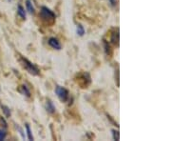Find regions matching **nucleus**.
<instances>
[{
  "mask_svg": "<svg viewBox=\"0 0 171 141\" xmlns=\"http://www.w3.org/2000/svg\"><path fill=\"white\" fill-rule=\"evenodd\" d=\"M19 62L22 65V67L26 70H28V72L30 73L31 75H38L40 74V70L37 68L36 65H34L33 63H32L28 59L23 57V56H21V55L19 56Z\"/></svg>",
  "mask_w": 171,
  "mask_h": 141,
  "instance_id": "nucleus-1",
  "label": "nucleus"
},
{
  "mask_svg": "<svg viewBox=\"0 0 171 141\" xmlns=\"http://www.w3.org/2000/svg\"><path fill=\"white\" fill-rule=\"evenodd\" d=\"M40 17L43 21H45L48 24H53L55 21V15L52 11H50L48 7L43 6L41 7V11L39 13Z\"/></svg>",
  "mask_w": 171,
  "mask_h": 141,
  "instance_id": "nucleus-2",
  "label": "nucleus"
},
{
  "mask_svg": "<svg viewBox=\"0 0 171 141\" xmlns=\"http://www.w3.org/2000/svg\"><path fill=\"white\" fill-rule=\"evenodd\" d=\"M55 93L57 94V96L59 97V99L63 102H66L68 99V91L61 86H57L55 88Z\"/></svg>",
  "mask_w": 171,
  "mask_h": 141,
  "instance_id": "nucleus-3",
  "label": "nucleus"
},
{
  "mask_svg": "<svg viewBox=\"0 0 171 141\" xmlns=\"http://www.w3.org/2000/svg\"><path fill=\"white\" fill-rule=\"evenodd\" d=\"M78 83L82 88H87L90 83V76L88 73H84L78 76Z\"/></svg>",
  "mask_w": 171,
  "mask_h": 141,
  "instance_id": "nucleus-4",
  "label": "nucleus"
},
{
  "mask_svg": "<svg viewBox=\"0 0 171 141\" xmlns=\"http://www.w3.org/2000/svg\"><path fill=\"white\" fill-rule=\"evenodd\" d=\"M49 45L52 48V49H55V50H61V44L59 40L55 38V37H50L49 39Z\"/></svg>",
  "mask_w": 171,
  "mask_h": 141,
  "instance_id": "nucleus-5",
  "label": "nucleus"
},
{
  "mask_svg": "<svg viewBox=\"0 0 171 141\" xmlns=\"http://www.w3.org/2000/svg\"><path fill=\"white\" fill-rule=\"evenodd\" d=\"M111 42L115 45H119V29H115L111 34Z\"/></svg>",
  "mask_w": 171,
  "mask_h": 141,
  "instance_id": "nucleus-6",
  "label": "nucleus"
},
{
  "mask_svg": "<svg viewBox=\"0 0 171 141\" xmlns=\"http://www.w3.org/2000/svg\"><path fill=\"white\" fill-rule=\"evenodd\" d=\"M46 110L48 112H50V114H54L55 112V107L50 99H48L46 102Z\"/></svg>",
  "mask_w": 171,
  "mask_h": 141,
  "instance_id": "nucleus-7",
  "label": "nucleus"
},
{
  "mask_svg": "<svg viewBox=\"0 0 171 141\" xmlns=\"http://www.w3.org/2000/svg\"><path fill=\"white\" fill-rule=\"evenodd\" d=\"M18 91H19V93H22L23 95H26V96H28V97H30V96H31V91L28 90V88L26 85H22V86H20V88L18 89Z\"/></svg>",
  "mask_w": 171,
  "mask_h": 141,
  "instance_id": "nucleus-8",
  "label": "nucleus"
},
{
  "mask_svg": "<svg viewBox=\"0 0 171 141\" xmlns=\"http://www.w3.org/2000/svg\"><path fill=\"white\" fill-rule=\"evenodd\" d=\"M26 7H27L28 11L30 12V13H32V15H33L35 10H34V7H33V5L31 0H26Z\"/></svg>",
  "mask_w": 171,
  "mask_h": 141,
  "instance_id": "nucleus-9",
  "label": "nucleus"
},
{
  "mask_svg": "<svg viewBox=\"0 0 171 141\" xmlns=\"http://www.w3.org/2000/svg\"><path fill=\"white\" fill-rule=\"evenodd\" d=\"M17 13L22 19H26V11L21 5H19L18 8H17Z\"/></svg>",
  "mask_w": 171,
  "mask_h": 141,
  "instance_id": "nucleus-10",
  "label": "nucleus"
},
{
  "mask_svg": "<svg viewBox=\"0 0 171 141\" xmlns=\"http://www.w3.org/2000/svg\"><path fill=\"white\" fill-rule=\"evenodd\" d=\"M26 130H27V134H28V140H33V134H32V131H31V128H30V125H28V124H26Z\"/></svg>",
  "mask_w": 171,
  "mask_h": 141,
  "instance_id": "nucleus-11",
  "label": "nucleus"
},
{
  "mask_svg": "<svg viewBox=\"0 0 171 141\" xmlns=\"http://www.w3.org/2000/svg\"><path fill=\"white\" fill-rule=\"evenodd\" d=\"M1 108H2V111H3V112H4V115L7 116V117H10L11 116V111H10V109L7 107V106H4V105H2L1 106Z\"/></svg>",
  "mask_w": 171,
  "mask_h": 141,
  "instance_id": "nucleus-12",
  "label": "nucleus"
},
{
  "mask_svg": "<svg viewBox=\"0 0 171 141\" xmlns=\"http://www.w3.org/2000/svg\"><path fill=\"white\" fill-rule=\"evenodd\" d=\"M77 34L80 35V36H83L84 34H85V29H84V27L82 25H78L77 26Z\"/></svg>",
  "mask_w": 171,
  "mask_h": 141,
  "instance_id": "nucleus-13",
  "label": "nucleus"
},
{
  "mask_svg": "<svg viewBox=\"0 0 171 141\" xmlns=\"http://www.w3.org/2000/svg\"><path fill=\"white\" fill-rule=\"evenodd\" d=\"M104 44H105V51H106V53L107 55H110L111 54V50H110V46L107 43V42L105 41L104 42Z\"/></svg>",
  "mask_w": 171,
  "mask_h": 141,
  "instance_id": "nucleus-14",
  "label": "nucleus"
},
{
  "mask_svg": "<svg viewBox=\"0 0 171 141\" xmlns=\"http://www.w3.org/2000/svg\"><path fill=\"white\" fill-rule=\"evenodd\" d=\"M112 134H113V139L114 140H119L120 136H119V132L118 131L112 130Z\"/></svg>",
  "mask_w": 171,
  "mask_h": 141,
  "instance_id": "nucleus-15",
  "label": "nucleus"
},
{
  "mask_svg": "<svg viewBox=\"0 0 171 141\" xmlns=\"http://www.w3.org/2000/svg\"><path fill=\"white\" fill-rule=\"evenodd\" d=\"M7 133L4 130H0V141H2L6 138Z\"/></svg>",
  "mask_w": 171,
  "mask_h": 141,
  "instance_id": "nucleus-16",
  "label": "nucleus"
},
{
  "mask_svg": "<svg viewBox=\"0 0 171 141\" xmlns=\"http://www.w3.org/2000/svg\"><path fill=\"white\" fill-rule=\"evenodd\" d=\"M0 123H1V124L3 125L4 128H7V127H8V124H7L6 120H5L2 116H0Z\"/></svg>",
  "mask_w": 171,
  "mask_h": 141,
  "instance_id": "nucleus-17",
  "label": "nucleus"
},
{
  "mask_svg": "<svg viewBox=\"0 0 171 141\" xmlns=\"http://www.w3.org/2000/svg\"><path fill=\"white\" fill-rule=\"evenodd\" d=\"M110 1V4H111V6H116V4H117V0H109Z\"/></svg>",
  "mask_w": 171,
  "mask_h": 141,
  "instance_id": "nucleus-18",
  "label": "nucleus"
},
{
  "mask_svg": "<svg viewBox=\"0 0 171 141\" xmlns=\"http://www.w3.org/2000/svg\"><path fill=\"white\" fill-rule=\"evenodd\" d=\"M9 1H11V0H9Z\"/></svg>",
  "mask_w": 171,
  "mask_h": 141,
  "instance_id": "nucleus-19",
  "label": "nucleus"
}]
</instances>
